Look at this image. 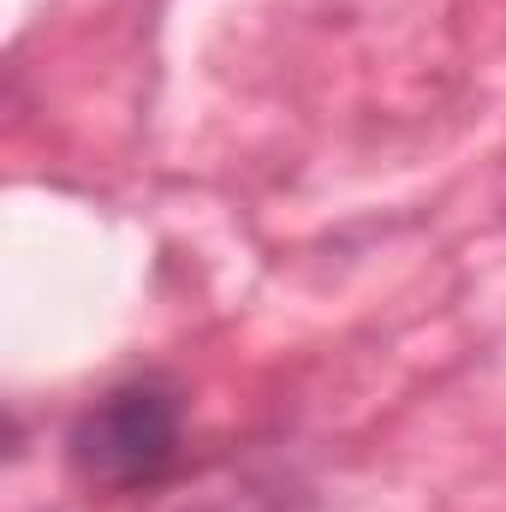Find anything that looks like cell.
<instances>
[{"label": "cell", "mask_w": 506, "mask_h": 512, "mask_svg": "<svg viewBox=\"0 0 506 512\" xmlns=\"http://www.w3.org/2000/svg\"><path fill=\"white\" fill-rule=\"evenodd\" d=\"M161 512H256V495H245V489H209V483H191V489L167 495Z\"/></svg>", "instance_id": "obj_2"}, {"label": "cell", "mask_w": 506, "mask_h": 512, "mask_svg": "<svg viewBox=\"0 0 506 512\" xmlns=\"http://www.w3.org/2000/svg\"><path fill=\"white\" fill-rule=\"evenodd\" d=\"M179 441H185L179 387L143 376L102 393L78 417L66 447H72V471L90 489H149L179 465Z\"/></svg>", "instance_id": "obj_1"}]
</instances>
